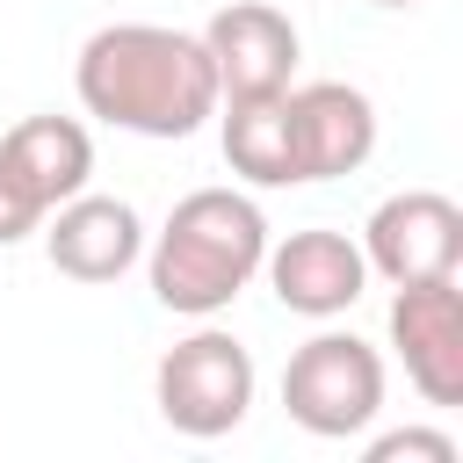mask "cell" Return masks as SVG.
<instances>
[{"label": "cell", "instance_id": "4", "mask_svg": "<svg viewBox=\"0 0 463 463\" xmlns=\"http://www.w3.org/2000/svg\"><path fill=\"white\" fill-rule=\"evenodd\" d=\"M282 412L318 434V441H347L383 412V354L362 333H311L289 362H282Z\"/></svg>", "mask_w": 463, "mask_h": 463}, {"label": "cell", "instance_id": "1", "mask_svg": "<svg viewBox=\"0 0 463 463\" xmlns=\"http://www.w3.org/2000/svg\"><path fill=\"white\" fill-rule=\"evenodd\" d=\"M80 109L130 137H195L217 116V72L203 36L166 22H109L72 65Z\"/></svg>", "mask_w": 463, "mask_h": 463}, {"label": "cell", "instance_id": "10", "mask_svg": "<svg viewBox=\"0 0 463 463\" xmlns=\"http://www.w3.org/2000/svg\"><path fill=\"white\" fill-rule=\"evenodd\" d=\"M260 275H268L275 304L297 311V318H340V311H354L362 289H369L362 246H354L347 232H333V224H304V232H289V239H268Z\"/></svg>", "mask_w": 463, "mask_h": 463}, {"label": "cell", "instance_id": "3", "mask_svg": "<svg viewBox=\"0 0 463 463\" xmlns=\"http://www.w3.org/2000/svg\"><path fill=\"white\" fill-rule=\"evenodd\" d=\"M253 354H246V340L239 333H224V326H195L188 340H174L166 354H159V369H152V405H159V420L174 427V434H188V441H217V434H232L246 412H253Z\"/></svg>", "mask_w": 463, "mask_h": 463}, {"label": "cell", "instance_id": "7", "mask_svg": "<svg viewBox=\"0 0 463 463\" xmlns=\"http://www.w3.org/2000/svg\"><path fill=\"white\" fill-rule=\"evenodd\" d=\"M362 260L369 275H383L391 289L398 282H434V275H456L463 268V210L441 195V188H405V195H383L362 224Z\"/></svg>", "mask_w": 463, "mask_h": 463}, {"label": "cell", "instance_id": "11", "mask_svg": "<svg viewBox=\"0 0 463 463\" xmlns=\"http://www.w3.org/2000/svg\"><path fill=\"white\" fill-rule=\"evenodd\" d=\"M43 253L72 282H116L145 260V217L123 195H87L80 188L43 217Z\"/></svg>", "mask_w": 463, "mask_h": 463}, {"label": "cell", "instance_id": "8", "mask_svg": "<svg viewBox=\"0 0 463 463\" xmlns=\"http://www.w3.org/2000/svg\"><path fill=\"white\" fill-rule=\"evenodd\" d=\"M203 51H210V72H217V101H260V94H282L297 80L304 36L282 7L232 0L203 22Z\"/></svg>", "mask_w": 463, "mask_h": 463}, {"label": "cell", "instance_id": "5", "mask_svg": "<svg viewBox=\"0 0 463 463\" xmlns=\"http://www.w3.org/2000/svg\"><path fill=\"white\" fill-rule=\"evenodd\" d=\"M94 181V137L80 116H22L0 137V246L43 232V217Z\"/></svg>", "mask_w": 463, "mask_h": 463}, {"label": "cell", "instance_id": "9", "mask_svg": "<svg viewBox=\"0 0 463 463\" xmlns=\"http://www.w3.org/2000/svg\"><path fill=\"white\" fill-rule=\"evenodd\" d=\"M391 347L405 362V383L427 405H463V289H456V275L398 282V297H391Z\"/></svg>", "mask_w": 463, "mask_h": 463}, {"label": "cell", "instance_id": "6", "mask_svg": "<svg viewBox=\"0 0 463 463\" xmlns=\"http://www.w3.org/2000/svg\"><path fill=\"white\" fill-rule=\"evenodd\" d=\"M282 130H289V181H340L376 152V101L347 80H304L282 87Z\"/></svg>", "mask_w": 463, "mask_h": 463}, {"label": "cell", "instance_id": "12", "mask_svg": "<svg viewBox=\"0 0 463 463\" xmlns=\"http://www.w3.org/2000/svg\"><path fill=\"white\" fill-rule=\"evenodd\" d=\"M224 116V166L253 188H297L289 181V130H282V94L260 101H217Z\"/></svg>", "mask_w": 463, "mask_h": 463}, {"label": "cell", "instance_id": "14", "mask_svg": "<svg viewBox=\"0 0 463 463\" xmlns=\"http://www.w3.org/2000/svg\"><path fill=\"white\" fill-rule=\"evenodd\" d=\"M376 7H420V0H376Z\"/></svg>", "mask_w": 463, "mask_h": 463}, {"label": "cell", "instance_id": "13", "mask_svg": "<svg viewBox=\"0 0 463 463\" xmlns=\"http://www.w3.org/2000/svg\"><path fill=\"white\" fill-rule=\"evenodd\" d=\"M456 463V441L449 434H427V427H398V434H376L369 441V463Z\"/></svg>", "mask_w": 463, "mask_h": 463}, {"label": "cell", "instance_id": "2", "mask_svg": "<svg viewBox=\"0 0 463 463\" xmlns=\"http://www.w3.org/2000/svg\"><path fill=\"white\" fill-rule=\"evenodd\" d=\"M260 253H268V217L253 195L239 188H188L152 253H145V275H152V297L181 318H217L232 311V297L260 275Z\"/></svg>", "mask_w": 463, "mask_h": 463}]
</instances>
